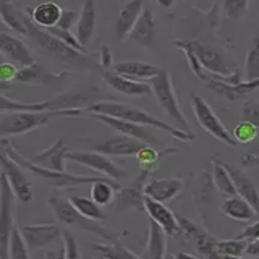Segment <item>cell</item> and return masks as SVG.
I'll list each match as a JSON object with an SVG mask.
<instances>
[{
    "mask_svg": "<svg viewBox=\"0 0 259 259\" xmlns=\"http://www.w3.org/2000/svg\"><path fill=\"white\" fill-rule=\"evenodd\" d=\"M146 0H128V2L120 8L117 21H115V37L118 40L128 39L130 32L133 31L138 18L144 10Z\"/></svg>",
    "mask_w": 259,
    "mask_h": 259,
    "instance_id": "obj_24",
    "label": "cell"
},
{
    "mask_svg": "<svg viewBox=\"0 0 259 259\" xmlns=\"http://www.w3.org/2000/svg\"><path fill=\"white\" fill-rule=\"evenodd\" d=\"M70 202L73 204L78 212H81L83 215H86L88 219H93L96 222H102L105 221V212L102 210V207L94 202L91 198H84V196H78V194H73L70 196Z\"/></svg>",
    "mask_w": 259,
    "mask_h": 259,
    "instance_id": "obj_38",
    "label": "cell"
},
{
    "mask_svg": "<svg viewBox=\"0 0 259 259\" xmlns=\"http://www.w3.org/2000/svg\"><path fill=\"white\" fill-rule=\"evenodd\" d=\"M18 67L12 62H4L0 63V81L2 83H12V81L16 79V75H18Z\"/></svg>",
    "mask_w": 259,
    "mask_h": 259,
    "instance_id": "obj_49",
    "label": "cell"
},
{
    "mask_svg": "<svg viewBox=\"0 0 259 259\" xmlns=\"http://www.w3.org/2000/svg\"><path fill=\"white\" fill-rule=\"evenodd\" d=\"M0 52L5 55L8 62L20 65L21 68L36 63L34 55L31 54L29 47L20 37L12 34V32L0 31Z\"/></svg>",
    "mask_w": 259,
    "mask_h": 259,
    "instance_id": "obj_17",
    "label": "cell"
},
{
    "mask_svg": "<svg viewBox=\"0 0 259 259\" xmlns=\"http://www.w3.org/2000/svg\"><path fill=\"white\" fill-rule=\"evenodd\" d=\"M62 238H63V248H65V259H81V253H79L75 237H73L70 232L65 230Z\"/></svg>",
    "mask_w": 259,
    "mask_h": 259,
    "instance_id": "obj_46",
    "label": "cell"
},
{
    "mask_svg": "<svg viewBox=\"0 0 259 259\" xmlns=\"http://www.w3.org/2000/svg\"><path fill=\"white\" fill-rule=\"evenodd\" d=\"M10 259H31L29 248L23 240L20 229H15L10 241Z\"/></svg>",
    "mask_w": 259,
    "mask_h": 259,
    "instance_id": "obj_42",
    "label": "cell"
},
{
    "mask_svg": "<svg viewBox=\"0 0 259 259\" xmlns=\"http://www.w3.org/2000/svg\"><path fill=\"white\" fill-rule=\"evenodd\" d=\"M91 248L99 254L102 259H141V256L135 254L132 249L121 245L120 241L117 243H94Z\"/></svg>",
    "mask_w": 259,
    "mask_h": 259,
    "instance_id": "obj_37",
    "label": "cell"
},
{
    "mask_svg": "<svg viewBox=\"0 0 259 259\" xmlns=\"http://www.w3.org/2000/svg\"><path fill=\"white\" fill-rule=\"evenodd\" d=\"M149 84L152 88V94L156 96V99H157V104L170 117L174 126L182 130V132L191 133L190 123H188V120H186V117L183 115L180 102H178V97L175 93L172 78H170V73L164 68L157 76L149 79Z\"/></svg>",
    "mask_w": 259,
    "mask_h": 259,
    "instance_id": "obj_7",
    "label": "cell"
},
{
    "mask_svg": "<svg viewBox=\"0 0 259 259\" xmlns=\"http://www.w3.org/2000/svg\"><path fill=\"white\" fill-rule=\"evenodd\" d=\"M241 259H246V257H241Z\"/></svg>",
    "mask_w": 259,
    "mask_h": 259,
    "instance_id": "obj_61",
    "label": "cell"
},
{
    "mask_svg": "<svg viewBox=\"0 0 259 259\" xmlns=\"http://www.w3.org/2000/svg\"><path fill=\"white\" fill-rule=\"evenodd\" d=\"M156 2H157L162 8H167V10H168V8H172V7L175 5L177 0H156Z\"/></svg>",
    "mask_w": 259,
    "mask_h": 259,
    "instance_id": "obj_55",
    "label": "cell"
},
{
    "mask_svg": "<svg viewBox=\"0 0 259 259\" xmlns=\"http://www.w3.org/2000/svg\"><path fill=\"white\" fill-rule=\"evenodd\" d=\"M26 29H28V37L37 46V49H40V51L47 54L49 57H52V59L78 70L101 68L97 57L88 55L86 52H79L76 49L62 42L60 39L52 36L47 29L39 28L37 24L32 23L28 15H26Z\"/></svg>",
    "mask_w": 259,
    "mask_h": 259,
    "instance_id": "obj_1",
    "label": "cell"
},
{
    "mask_svg": "<svg viewBox=\"0 0 259 259\" xmlns=\"http://www.w3.org/2000/svg\"><path fill=\"white\" fill-rule=\"evenodd\" d=\"M0 20L5 26L13 31V34L26 36V13L15 7L13 0H0Z\"/></svg>",
    "mask_w": 259,
    "mask_h": 259,
    "instance_id": "obj_30",
    "label": "cell"
},
{
    "mask_svg": "<svg viewBox=\"0 0 259 259\" xmlns=\"http://www.w3.org/2000/svg\"><path fill=\"white\" fill-rule=\"evenodd\" d=\"M89 113H101V115H109V117H115L120 120H126V121H133V123L138 125H144L149 128H156L160 130V132L172 135L174 138L185 143H191L194 141V135L193 133H186L178 130L177 126L167 123V121L160 120L157 117H154L152 113L146 112L136 105H132L128 102H120V101H101L94 105H91L89 109H86Z\"/></svg>",
    "mask_w": 259,
    "mask_h": 259,
    "instance_id": "obj_2",
    "label": "cell"
},
{
    "mask_svg": "<svg viewBox=\"0 0 259 259\" xmlns=\"http://www.w3.org/2000/svg\"><path fill=\"white\" fill-rule=\"evenodd\" d=\"M10 112H51V104L47 101L40 102H21L10 99L0 91V115Z\"/></svg>",
    "mask_w": 259,
    "mask_h": 259,
    "instance_id": "obj_33",
    "label": "cell"
},
{
    "mask_svg": "<svg viewBox=\"0 0 259 259\" xmlns=\"http://www.w3.org/2000/svg\"><path fill=\"white\" fill-rule=\"evenodd\" d=\"M46 259H65V248H59V249H52L46 253Z\"/></svg>",
    "mask_w": 259,
    "mask_h": 259,
    "instance_id": "obj_54",
    "label": "cell"
},
{
    "mask_svg": "<svg viewBox=\"0 0 259 259\" xmlns=\"http://www.w3.org/2000/svg\"><path fill=\"white\" fill-rule=\"evenodd\" d=\"M185 44L198 57L199 63L210 78L221 79L230 84L241 83V73L221 49L202 42V40H185Z\"/></svg>",
    "mask_w": 259,
    "mask_h": 259,
    "instance_id": "obj_5",
    "label": "cell"
},
{
    "mask_svg": "<svg viewBox=\"0 0 259 259\" xmlns=\"http://www.w3.org/2000/svg\"><path fill=\"white\" fill-rule=\"evenodd\" d=\"M207 88L212 89V91L224 97L227 101H240V99H245L249 94H253L256 89L259 88V79H253V81H241L238 84H230V83H225V81L221 79H215V78H207Z\"/></svg>",
    "mask_w": 259,
    "mask_h": 259,
    "instance_id": "obj_21",
    "label": "cell"
},
{
    "mask_svg": "<svg viewBox=\"0 0 259 259\" xmlns=\"http://www.w3.org/2000/svg\"><path fill=\"white\" fill-rule=\"evenodd\" d=\"M68 148L65 144L63 140H57L54 144L49 146L47 149L42 152L32 156L29 160L34 162V164L49 168V170H55V172H67V154Z\"/></svg>",
    "mask_w": 259,
    "mask_h": 259,
    "instance_id": "obj_23",
    "label": "cell"
},
{
    "mask_svg": "<svg viewBox=\"0 0 259 259\" xmlns=\"http://www.w3.org/2000/svg\"><path fill=\"white\" fill-rule=\"evenodd\" d=\"M222 212L233 219L237 222H251L257 215L254 207L249 204L246 199H243L238 194L235 196H229L222 204Z\"/></svg>",
    "mask_w": 259,
    "mask_h": 259,
    "instance_id": "obj_31",
    "label": "cell"
},
{
    "mask_svg": "<svg viewBox=\"0 0 259 259\" xmlns=\"http://www.w3.org/2000/svg\"><path fill=\"white\" fill-rule=\"evenodd\" d=\"M248 152H249V154H259V143H257L256 146H253V148H251Z\"/></svg>",
    "mask_w": 259,
    "mask_h": 259,
    "instance_id": "obj_58",
    "label": "cell"
},
{
    "mask_svg": "<svg viewBox=\"0 0 259 259\" xmlns=\"http://www.w3.org/2000/svg\"><path fill=\"white\" fill-rule=\"evenodd\" d=\"M67 160L76 162V164L91 168L102 177H109L118 183L128 177V172L123 167L115 164L109 156L97 151H70L67 154Z\"/></svg>",
    "mask_w": 259,
    "mask_h": 259,
    "instance_id": "obj_10",
    "label": "cell"
},
{
    "mask_svg": "<svg viewBox=\"0 0 259 259\" xmlns=\"http://www.w3.org/2000/svg\"><path fill=\"white\" fill-rule=\"evenodd\" d=\"M178 225H180V230L186 233V237L191 238L193 241H196L202 237H206L209 233L206 229H202L201 225L191 222L190 219H185V217H178Z\"/></svg>",
    "mask_w": 259,
    "mask_h": 259,
    "instance_id": "obj_44",
    "label": "cell"
},
{
    "mask_svg": "<svg viewBox=\"0 0 259 259\" xmlns=\"http://www.w3.org/2000/svg\"><path fill=\"white\" fill-rule=\"evenodd\" d=\"M224 165L227 170H229V174L232 177L237 194L241 196L243 199H246L249 204L254 207L256 212L259 214V190L254 185V182L251 180L249 175L246 172H243L240 167L230 165V164H227V162H224Z\"/></svg>",
    "mask_w": 259,
    "mask_h": 259,
    "instance_id": "obj_25",
    "label": "cell"
},
{
    "mask_svg": "<svg viewBox=\"0 0 259 259\" xmlns=\"http://www.w3.org/2000/svg\"><path fill=\"white\" fill-rule=\"evenodd\" d=\"M78 18H79V13L78 12H75V10H63L60 20H59V24H57V26H59L60 29H68V31H71V28L76 26Z\"/></svg>",
    "mask_w": 259,
    "mask_h": 259,
    "instance_id": "obj_48",
    "label": "cell"
},
{
    "mask_svg": "<svg viewBox=\"0 0 259 259\" xmlns=\"http://www.w3.org/2000/svg\"><path fill=\"white\" fill-rule=\"evenodd\" d=\"M144 207L148 212L149 219L152 222H156L167 237H174L180 232V225H178V217L174 214V210H170L164 202L154 201L146 196L144 199Z\"/></svg>",
    "mask_w": 259,
    "mask_h": 259,
    "instance_id": "obj_20",
    "label": "cell"
},
{
    "mask_svg": "<svg viewBox=\"0 0 259 259\" xmlns=\"http://www.w3.org/2000/svg\"><path fill=\"white\" fill-rule=\"evenodd\" d=\"M240 164L243 167H259V154H243L240 157Z\"/></svg>",
    "mask_w": 259,
    "mask_h": 259,
    "instance_id": "obj_52",
    "label": "cell"
},
{
    "mask_svg": "<svg viewBox=\"0 0 259 259\" xmlns=\"http://www.w3.org/2000/svg\"><path fill=\"white\" fill-rule=\"evenodd\" d=\"M191 107H193V113L196 117L198 123L201 125V128L207 132L210 136H214L215 140L222 141L227 146H232L235 148L238 143L233 138V135L229 132V128L224 125V121L219 118V115L214 112V109L210 107V104L202 99L201 96L191 93Z\"/></svg>",
    "mask_w": 259,
    "mask_h": 259,
    "instance_id": "obj_9",
    "label": "cell"
},
{
    "mask_svg": "<svg viewBox=\"0 0 259 259\" xmlns=\"http://www.w3.org/2000/svg\"><path fill=\"white\" fill-rule=\"evenodd\" d=\"M185 190V182L178 177L170 178H152L144 185V194L148 198L159 201V202H168L175 199L178 194Z\"/></svg>",
    "mask_w": 259,
    "mask_h": 259,
    "instance_id": "obj_18",
    "label": "cell"
},
{
    "mask_svg": "<svg viewBox=\"0 0 259 259\" xmlns=\"http://www.w3.org/2000/svg\"><path fill=\"white\" fill-rule=\"evenodd\" d=\"M71 78L70 71H60V73H52L49 68H46L40 63H32L29 67H23L18 70L16 75V83L21 84H31V86H62Z\"/></svg>",
    "mask_w": 259,
    "mask_h": 259,
    "instance_id": "obj_14",
    "label": "cell"
},
{
    "mask_svg": "<svg viewBox=\"0 0 259 259\" xmlns=\"http://www.w3.org/2000/svg\"><path fill=\"white\" fill-rule=\"evenodd\" d=\"M102 76L113 91L123 96H133V97H144L152 94V88L148 83L143 81H135L130 79L123 75H118L117 71L110 70H102Z\"/></svg>",
    "mask_w": 259,
    "mask_h": 259,
    "instance_id": "obj_19",
    "label": "cell"
},
{
    "mask_svg": "<svg viewBox=\"0 0 259 259\" xmlns=\"http://www.w3.org/2000/svg\"><path fill=\"white\" fill-rule=\"evenodd\" d=\"M83 110H51V112H10L0 115V138L26 135L40 126H46L52 118L79 117Z\"/></svg>",
    "mask_w": 259,
    "mask_h": 259,
    "instance_id": "obj_6",
    "label": "cell"
},
{
    "mask_svg": "<svg viewBox=\"0 0 259 259\" xmlns=\"http://www.w3.org/2000/svg\"><path fill=\"white\" fill-rule=\"evenodd\" d=\"M144 143L140 140H135L132 136L126 135H117L109 140L101 141L93 144V151H97L105 156H115V157H130V156H136L144 148Z\"/></svg>",
    "mask_w": 259,
    "mask_h": 259,
    "instance_id": "obj_16",
    "label": "cell"
},
{
    "mask_svg": "<svg viewBox=\"0 0 259 259\" xmlns=\"http://www.w3.org/2000/svg\"><path fill=\"white\" fill-rule=\"evenodd\" d=\"M121 186L118 182L112 180V178H105V180H99L91 185V199L97 202L99 206H107L115 199V190H120Z\"/></svg>",
    "mask_w": 259,
    "mask_h": 259,
    "instance_id": "obj_35",
    "label": "cell"
},
{
    "mask_svg": "<svg viewBox=\"0 0 259 259\" xmlns=\"http://www.w3.org/2000/svg\"><path fill=\"white\" fill-rule=\"evenodd\" d=\"M12 88H13L12 83H2V81H0V91H7V89H12Z\"/></svg>",
    "mask_w": 259,
    "mask_h": 259,
    "instance_id": "obj_57",
    "label": "cell"
},
{
    "mask_svg": "<svg viewBox=\"0 0 259 259\" xmlns=\"http://www.w3.org/2000/svg\"><path fill=\"white\" fill-rule=\"evenodd\" d=\"M246 254L259 257V240L254 241H248V248H246Z\"/></svg>",
    "mask_w": 259,
    "mask_h": 259,
    "instance_id": "obj_53",
    "label": "cell"
},
{
    "mask_svg": "<svg viewBox=\"0 0 259 259\" xmlns=\"http://www.w3.org/2000/svg\"><path fill=\"white\" fill-rule=\"evenodd\" d=\"M215 199V186L212 182V174L207 170H202L198 177L196 190H194V202L196 207L201 210L202 217H207L206 214L209 212V209L212 207V202Z\"/></svg>",
    "mask_w": 259,
    "mask_h": 259,
    "instance_id": "obj_29",
    "label": "cell"
},
{
    "mask_svg": "<svg viewBox=\"0 0 259 259\" xmlns=\"http://www.w3.org/2000/svg\"><path fill=\"white\" fill-rule=\"evenodd\" d=\"M167 235L156 222H149V233H148V243L141 254V259H165L167 251Z\"/></svg>",
    "mask_w": 259,
    "mask_h": 259,
    "instance_id": "obj_32",
    "label": "cell"
},
{
    "mask_svg": "<svg viewBox=\"0 0 259 259\" xmlns=\"http://www.w3.org/2000/svg\"><path fill=\"white\" fill-rule=\"evenodd\" d=\"M241 120L249 121L259 128V102L257 101H248L243 105L241 110Z\"/></svg>",
    "mask_w": 259,
    "mask_h": 259,
    "instance_id": "obj_47",
    "label": "cell"
},
{
    "mask_svg": "<svg viewBox=\"0 0 259 259\" xmlns=\"http://www.w3.org/2000/svg\"><path fill=\"white\" fill-rule=\"evenodd\" d=\"M91 117L102 121L104 125H107L109 128H112L113 132H117L120 135H126V136H132L135 140H140L144 144L152 146L156 149H162L164 144L156 136V133L152 132L149 126H144V125H138L133 123V121H126V120H120L115 117H109V115H101V113H91Z\"/></svg>",
    "mask_w": 259,
    "mask_h": 259,
    "instance_id": "obj_11",
    "label": "cell"
},
{
    "mask_svg": "<svg viewBox=\"0 0 259 259\" xmlns=\"http://www.w3.org/2000/svg\"><path fill=\"white\" fill-rule=\"evenodd\" d=\"M4 62H7V60H5V55H4L2 52H0V63H4Z\"/></svg>",
    "mask_w": 259,
    "mask_h": 259,
    "instance_id": "obj_60",
    "label": "cell"
},
{
    "mask_svg": "<svg viewBox=\"0 0 259 259\" xmlns=\"http://www.w3.org/2000/svg\"><path fill=\"white\" fill-rule=\"evenodd\" d=\"M224 13L232 21H240L248 10V0H222Z\"/></svg>",
    "mask_w": 259,
    "mask_h": 259,
    "instance_id": "obj_43",
    "label": "cell"
},
{
    "mask_svg": "<svg viewBox=\"0 0 259 259\" xmlns=\"http://www.w3.org/2000/svg\"><path fill=\"white\" fill-rule=\"evenodd\" d=\"M15 193L8 178L0 174V259H10V241L15 227Z\"/></svg>",
    "mask_w": 259,
    "mask_h": 259,
    "instance_id": "obj_8",
    "label": "cell"
},
{
    "mask_svg": "<svg viewBox=\"0 0 259 259\" xmlns=\"http://www.w3.org/2000/svg\"><path fill=\"white\" fill-rule=\"evenodd\" d=\"M0 174H4L8 178L15 196L20 202L32 201V185L28 180L26 170L20 164H16L12 157H8L2 149H0Z\"/></svg>",
    "mask_w": 259,
    "mask_h": 259,
    "instance_id": "obj_12",
    "label": "cell"
},
{
    "mask_svg": "<svg viewBox=\"0 0 259 259\" xmlns=\"http://www.w3.org/2000/svg\"><path fill=\"white\" fill-rule=\"evenodd\" d=\"M177 149H156L152 146L146 144L144 148L136 154V159L140 162V168L143 172L152 174L159 168V162L162 157L168 156V154H175Z\"/></svg>",
    "mask_w": 259,
    "mask_h": 259,
    "instance_id": "obj_34",
    "label": "cell"
},
{
    "mask_svg": "<svg viewBox=\"0 0 259 259\" xmlns=\"http://www.w3.org/2000/svg\"><path fill=\"white\" fill-rule=\"evenodd\" d=\"M20 233L29 249H39L59 240L63 230L55 224H31L20 227Z\"/></svg>",
    "mask_w": 259,
    "mask_h": 259,
    "instance_id": "obj_15",
    "label": "cell"
},
{
    "mask_svg": "<svg viewBox=\"0 0 259 259\" xmlns=\"http://www.w3.org/2000/svg\"><path fill=\"white\" fill-rule=\"evenodd\" d=\"M170 259H198V257H194L191 254H186V253H174Z\"/></svg>",
    "mask_w": 259,
    "mask_h": 259,
    "instance_id": "obj_56",
    "label": "cell"
},
{
    "mask_svg": "<svg viewBox=\"0 0 259 259\" xmlns=\"http://www.w3.org/2000/svg\"><path fill=\"white\" fill-rule=\"evenodd\" d=\"M99 59V65L102 70H110L113 65H112V54H110V49L107 46H102L101 47V52L97 55Z\"/></svg>",
    "mask_w": 259,
    "mask_h": 259,
    "instance_id": "obj_51",
    "label": "cell"
},
{
    "mask_svg": "<svg viewBox=\"0 0 259 259\" xmlns=\"http://www.w3.org/2000/svg\"><path fill=\"white\" fill-rule=\"evenodd\" d=\"M219 259H241L240 256H227V254H221Z\"/></svg>",
    "mask_w": 259,
    "mask_h": 259,
    "instance_id": "obj_59",
    "label": "cell"
},
{
    "mask_svg": "<svg viewBox=\"0 0 259 259\" xmlns=\"http://www.w3.org/2000/svg\"><path fill=\"white\" fill-rule=\"evenodd\" d=\"M248 241L241 238H232V240H217V251L219 254L227 256H240L246 253Z\"/></svg>",
    "mask_w": 259,
    "mask_h": 259,
    "instance_id": "obj_40",
    "label": "cell"
},
{
    "mask_svg": "<svg viewBox=\"0 0 259 259\" xmlns=\"http://www.w3.org/2000/svg\"><path fill=\"white\" fill-rule=\"evenodd\" d=\"M245 78L246 81L259 79V29L248 47L246 60H245Z\"/></svg>",
    "mask_w": 259,
    "mask_h": 259,
    "instance_id": "obj_39",
    "label": "cell"
},
{
    "mask_svg": "<svg viewBox=\"0 0 259 259\" xmlns=\"http://www.w3.org/2000/svg\"><path fill=\"white\" fill-rule=\"evenodd\" d=\"M257 133H259V128L256 125L241 120L240 123L235 126L232 135H233L235 140H237L238 144H249L257 138Z\"/></svg>",
    "mask_w": 259,
    "mask_h": 259,
    "instance_id": "obj_41",
    "label": "cell"
},
{
    "mask_svg": "<svg viewBox=\"0 0 259 259\" xmlns=\"http://www.w3.org/2000/svg\"><path fill=\"white\" fill-rule=\"evenodd\" d=\"M0 149H2L8 157H12L16 164H20L26 172L36 175L40 178L44 183L55 186V188H73V186H81V185H93L99 180H105L109 177H91V175H75L68 172H55V170L44 168L34 162H31L29 159L23 157L21 154L13 148V144L2 138L0 140Z\"/></svg>",
    "mask_w": 259,
    "mask_h": 259,
    "instance_id": "obj_3",
    "label": "cell"
},
{
    "mask_svg": "<svg viewBox=\"0 0 259 259\" xmlns=\"http://www.w3.org/2000/svg\"><path fill=\"white\" fill-rule=\"evenodd\" d=\"M113 71H117L118 75H123L130 79L135 81H144V79H152L154 76H157L159 73L164 70L159 65L146 63L140 60H125L118 62L112 67Z\"/></svg>",
    "mask_w": 259,
    "mask_h": 259,
    "instance_id": "obj_27",
    "label": "cell"
},
{
    "mask_svg": "<svg viewBox=\"0 0 259 259\" xmlns=\"http://www.w3.org/2000/svg\"><path fill=\"white\" fill-rule=\"evenodd\" d=\"M214 160V167H212V182H214V186L219 193H222L224 196H235L237 194V190H235V185H233V180L229 174V170L225 168L224 162L217 160V159H212Z\"/></svg>",
    "mask_w": 259,
    "mask_h": 259,
    "instance_id": "obj_36",
    "label": "cell"
},
{
    "mask_svg": "<svg viewBox=\"0 0 259 259\" xmlns=\"http://www.w3.org/2000/svg\"><path fill=\"white\" fill-rule=\"evenodd\" d=\"M47 31L51 32L52 36H55L57 39H60L62 42H65L67 46H70V47H73V49H76V51H79V52H84V47L79 44V40H78V37L75 36V32H71V31H68V29H60L59 26L49 28Z\"/></svg>",
    "mask_w": 259,
    "mask_h": 259,
    "instance_id": "obj_45",
    "label": "cell"
},
{
    "mask_svg": "<svg viewBox=\"0 0 259 259\" xmlns=\"http://www.w3.org/2000/svg\"><path fill=\"white\" fill-rule=\"evenodd\" d=\"M96 23H97V7L96 0H84L83 8H81L78 23L75 26V36L78 37L79 44L86 47L96 32Z\"/></svg>",
    "mask_w": 259,
    "mask_h": 259,
    "instance_id": "obj_26",
    "label": "cell"
},
{
    "mask_svg": "<svg viewBox=\"0 0 259 259\" xmlns=\"http://www.w3.org/2000/svg\"><path fill=\"white\" fill-rule=\"evenodd\" d=\"M47 204L52 209L57 221L67 227H76L79 230L94 233L96 237H99L104 241H109V243H117L121 235H123L121 232H113V230L107 229V227L101 225L99 222L93 221V219H88L86 215L78 212V210L73 207L70 199L62 198L60 194H52V196H49Z\"/></svg>",
    "mask_w": 259,
    "mask_h": 259,
    "instance_id": "obj_4",
    "label": "cell"
},
{
    "mask_svg": "<svg viewBox=\"0 0 259 259\" xmlns=\"http://www.w3.org/2000/svg\"><path fill=\"white\" fill-rule=\"evenodd\" d=\"M148 177L149 174L141 170L140 175H138L132 183L126 186H121L118 193L115 194V199H113V202H115L113 210H115V212H123V210H136V212H141V210H146L144 185L148 183L146 182Z\"/></svg>",
    "mask_w": 259,
    "mask_h": 259,
    "instance_id": "obj_13",
    "label": "cell"
},
{
    "mask_svg": "<svg viewBox=\"0 0 259 259\" xmlns=\"http://www.w3.org/2000/svg\"><path fill=\"white\" fill-rule=\"evenodd\" d=\"M128 39L133 40V42L140 47L154 46V42H156V39H157V21L151 8L144 7V10L140 18H138L133 31L130 32Z\"/></svg>",
    "mask_w": 259,
    "mask_h": 259,
    "instance_id": "obj_22",
    "label": "cell"
},
{
    "mask_svg": "<svg viewBox=\"0 0 259 259\" xmlns=\"http://www.w3.org/2000/svg\"><path fill=\"white\" fill-rule=\"evenodd\" d=\"M62 12L63 8L57 2H42L32 8H26V13L31 18V21L42 29L57 26L62 16Z\"/></svg>",
    "mask_w": 259,
    "mask_h": 259,
    "instance_id": "obj_28",
    "label": "cell"
},
{
    "mask_svg": "<svg viewBox=\"0 0 259 259\" xmlns=\"http://www.w3.org/2000/svg\"><path fill=\"white\" fill-rule=\"evenodd\" d=\"M241 240H246V241H254V240H259V221L254 222V224H249L248 227H245V230L240 233Z\"/></svg>",
    "mask_w": 259,
    "mask_h": 259,
    "instance_id": "obj_50",
    "label": "cell"
}]
</instances>
